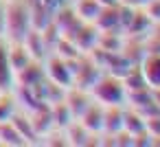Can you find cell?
<instances>
[{
    "instance_id": "cell-1",
    "label": "cell",
    "mask_w": 160,
    "mask_h": 147,
    "mask_svg": "<svg viewBox=\"0 0 160 147\" xmlns=\"http://www.w3.org/2000/svg\"><path fill=\"white\" fill-rule=\"evenodd\" d=\"M142 77L153 88H160V55H149L142 64Z\"/></svg>"
},
{
    "instance_id": "cell-2",
    "label": "cell",
    "mask_w": 160,
    "mask_h": 147,
    "mask_svg": "<svg viewBox=\"0 0 160 147\" xmlns=\"http://www.w3.org/2000/svg\"><path fill=\"white\" fill-rule=\"evenodd\" d=\"M11 77H13V68H11V62H9V51L5 46H0V92L9 90Z\"/></svg>"
},
{
    "instance_id": "cell-3",
    "label": "cell",
    "mask_w": 160,
    "mask_h": 147,
    "mask_svg": "<svg viewBox=\"0 0 160 147\" xmlns=\"http://www.w3.org/2000/svg\"><path fill=\"white\" fill-rule=\"evenodd\" d=\"M125 3H127V5H138V3L142 5V3H147V0H125Z\"/></svg>"
}]
</instances>
